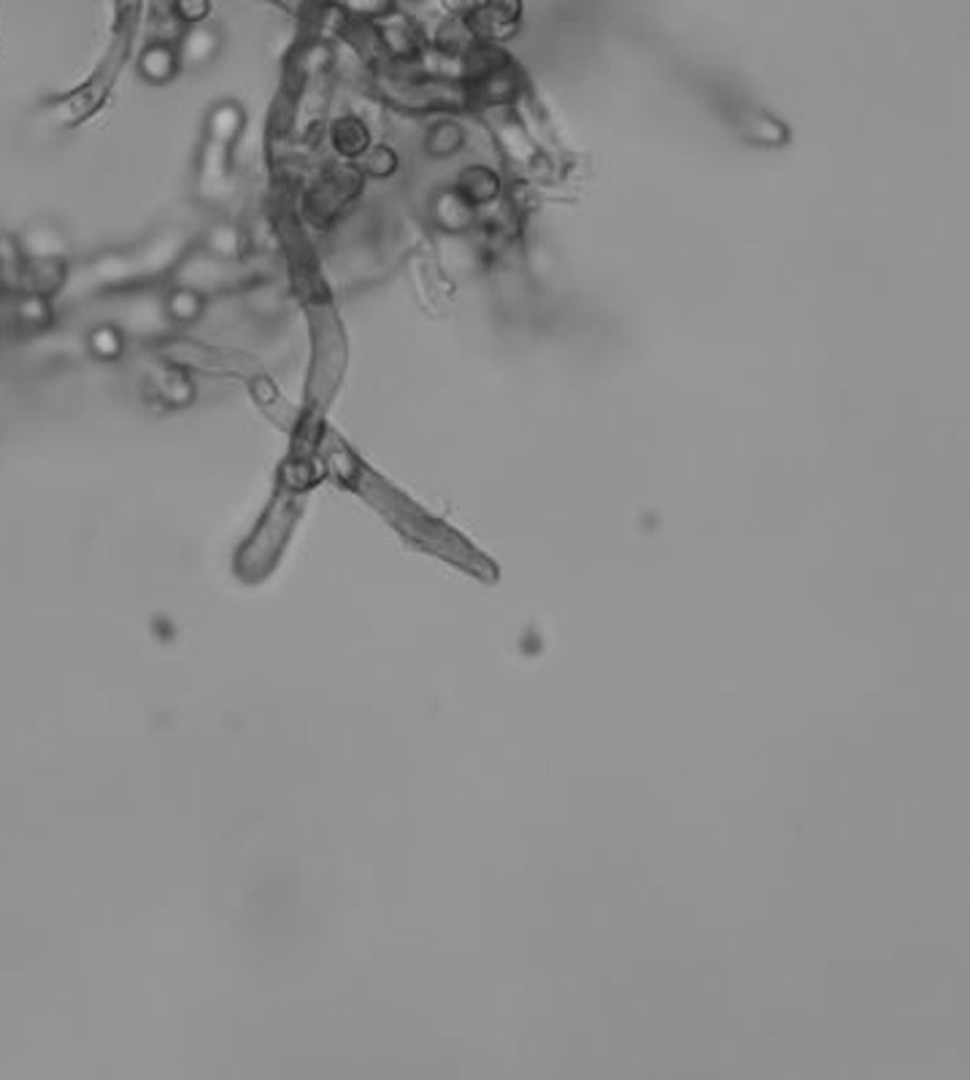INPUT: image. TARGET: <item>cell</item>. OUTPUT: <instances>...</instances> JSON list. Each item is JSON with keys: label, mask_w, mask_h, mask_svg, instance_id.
Returning a JSON list of instances; mask_svg holds the SVG:
<instances>
[{"label": "cell", "mask_w": 970, "mask_h": 1080, "mask_svg": "<svg viewBox=\"0 0 970 1080\" xmlns=\"http://www.w3.org/2000/svg\"><path fill=\"white\" fill-rule=\"evenodd\" d=\"M27 260H65V236L47 221H36L20 238Z\"/></svg>", "instance_id": "obj_1"}, {"label": "cell", "mask_w": 970, "mask_h": 1080, "mask_svg": "<svg viewBox=\"0 0 970 1080\" xmlns=\"http://www.w3.org/2000/svg\"><path fill=\"white\" fill-rule=\"evenodd\" d=\"M181 60L176 47L171 44H152V47L144 49L139 60V71L146 82L152 84H166L179 73Z\"/></svg>", "instance_id": "obj_2"}, {"label": "cell", "mask_w": 970, "mask_h": 1080, "mask_svg": "<svg viewBox=\"0 0 970 1080\" xmlns=\"http://www.w3.org/2000/svg\"><path fill=\"white\" fill-rule=\"evenodd\" d=\"M166 314L168 320L176 324H190L197 322L203 314H206V295L197 292L192 287H176L171 295L166 298Z\"/></svg>", "instance_id": "obj_3"}, {"label": "cell", "mask_w": 970, "mask_h": 1080, "mask_svg": "<svg viewBox=\"0 0 970 1080\" xmlns=\"http://www.w3.org/2000/svg\"><path fill=\"white\" fill-rule=\"evenodd\" d=\"M470 201L465 195H459L457 190H450V192H441L439 197H435V221H439L444 230H452V232H457V230H463V227H468L470 225V219H474V212H470Z\"/></svg>", "instance_id": "obj_4"}, {"label": "cell", "mask_w": 970, "mask_h": 1080, "mask_svg": "<svg viewBox=\"0 0 970 1080\" xmlns=\"http://www.w3.org/2000/svg\"><path fill=\"white\" fill-rule=\"evenodd\" d=\"M179 60L184 65H206L214 55H217V36L206 27H190V31L181 36L179 44Z\"/></svg>", "instance_id": "obj_5"}, {"label": "cell", "mask_w": 970, "mask_h": 1080, "mask_svg": "<svg viewBox=\"0 0 970 1080\" xmlns=\"http://www.w3.org/2000/svg\"><path fill=\"white\" fill-rule=\"evenodd\" d=\"M87 351L100 362H111L119 360L124 351V333L117 327V324H95L87 333Z\"/></svg>", "instance_id": "obj_6"}, {"label": "cell", "mask_w": 970, "mask_h": 1080, "mask_svg": "<svg viewBox=\"0 0 970 1080\" xmlns=\"http://www.w3.org/2000/svg\"><path fill=\"white\" fill-rule=\"evenodd\" d=\"M155 392L160 395V400L171 403V406H187V403L195 400V384L179 368H166V371L157 373Z\"/></svg>", "instance_id": "obj_7"}, {"label": "cell", "mask_w": 970, "mask_h": 1080, "mask_svg": "<svg viewBox=\"0 0 970 1080\" xmlns=\"http://www.w3.org/2000/svg\"><path fill=\"white\" fill-rule=\"evenodd\" d=\"M331 139H333V146H336V149L346 157L362 155V152H368V146H371V139H368L366 124H362L360 119H355V117L342 119V122L333 124Z\"/></svg>", "instance_id": "obj_8"}, {"label": "cell", "mask_w": 970, "mask_h": 1080, "mask_svg": "<svg viewBox=\"0 0 970 1080\" xmlns=\"http://www.w3.org/2000/svg\"><path fill=\"white\" fill-rule=\"evenodd\" d=\"M457 192L459 195L468 197L470 203H484L498 192V179L492 176V170L474 165V168H468V170H463V173H459Z\"/></svg>", "instance_id": "obj_9"}, {"label": "cell", "mask_w": 970, "mask_h": 1080, "mask_svg": "<svg viewBox=\"0 0 970 1080\" xmlns=\"http://www.w3.org/2000/svg\"><path fill=\"white\" fill-rule=\"evenodd\" d=\"M243 117L236 106L225 104L219 108H214L212 119H208V130H212V139L219 141V144L228 146L230 141H236V135L241 133Z\"/></svg>", "instance_id": "obj_10"}, {"label": "cell", "mask_w": 970, "mask_h": 1080, "mask_svg": "<svg viewBox=\"0 0 970 1080\" xmlns=\"http://www.w3.org/2000/svg\"><path fill=\"white\" fill-rule=\"evenodd\" d=\"M241 243H243V236H241V230H238V227L217 225L212 232H208L206 252L214 254V257H219V260H232L238 254V249H241Z\"/></svg>", "instance_id": "obj_11"}, {"label": "cell", "mask_w": 970, "mask_h": 1080, "mask_svg": "<svg viewBox=\"0 0 970 1080\" xmlns=\"http://www.w3.org/2000/svg\"><path fill=\"white\" fill-rule=\"evenodd\" d=\"M459 144H463V130L455 122L435 124V130L430 133V149L435 155H452V152L459 149Z\"/></svg>", "instance_id": "obj_12"}, {"label": "cell", "mask_w": 970, "mask_h": 1080, "mask_svg": "<svg viewBox=\"0 0 970 1080\" xmlns=\"http://www.w3.org/2000/svg\"><path fill=\"white\" fill-rule=\"evenodd\" d=\"M366 170L373 176H387L390 170H395V155L387 146H376V149L368 152Z\"/></svg>", "instance_id": "obj_13"}, {"label": "cell", "mask_w": 970, "mask_h": 1080, "mask_svg": "<svg viewBox=\"0 0 970 1080\" xmlns=\"http://www.w3.org/2000/svg\"><path fill=\"white\" fill-rule=\"evenodd\" d=\"M208 11V0H176L173 14L181 22H201Z\"/></svg>", "instance_id": "obj_14"}, {"label": "cell", "mask_w": 970, "mask_h": 1080, "mask_svg": "<svg viewBox=\"0 0 970 1080\" xmlns=\"http://www.w3.org/2000/svg\"><path fill=\"white\" fill-rule=\"evenodd\" d=\"M450 3H452V9H455V3H457V0H450ZM470 5H474V3H470V0H465V5H457V11H465V9H470Z\"/></svg>", "instance_id": "obj_15"}]
</instances>
